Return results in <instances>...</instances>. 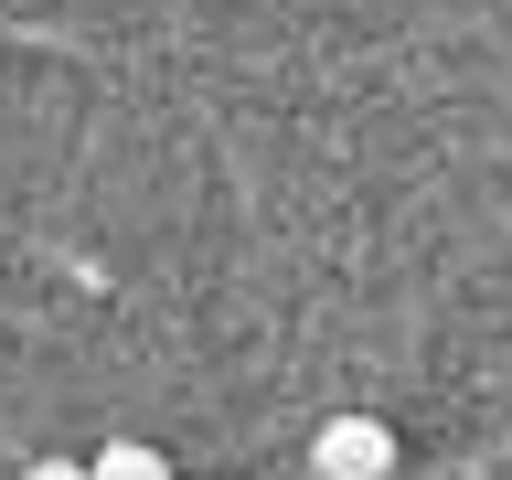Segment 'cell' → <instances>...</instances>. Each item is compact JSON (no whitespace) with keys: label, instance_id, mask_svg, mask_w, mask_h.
I'll list each match as a JSON object with an SVG mask.
<instances>
[{"label":"cell","instance_id":"1","mask_svg":"<svg viewBox=\"0 0 512 480\" xmlns=\"http://www.w3.org/2000/svg\"><path fill=\"white\" fill-rule=\"evenodd\" d=\"M310 470L320 480H395V470H406V438H395L384 416H320Z\"/></svg>","mask_w":512,"mask_h":480},{"label":"cell","instance_id":"2","mask_svg":"<svg viewBox=\"0 0 512 480\" xmlns=\"http://www.w3.org/2000/svg\"><path fill=\"white\" fill-rule=\"evenodd\" d=\"M86 470H96V480H171V459H160V448H139V438H107Z\"/></svg>","mask_w":512,"mask_h":480},{"label":"cell","instance_id":"3","mask_svg":"<svg viewBox=\"0 0 512 480\" xmlns=\"http://www.w3.org/2000/svg\"><path fill=\"white\" fill-rule=\"evenodd\" d=\"M22 480H96L86 459H22Z\"/></svg>","mask_w":512,"mask_h":480}]
</instances>
